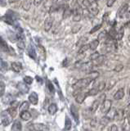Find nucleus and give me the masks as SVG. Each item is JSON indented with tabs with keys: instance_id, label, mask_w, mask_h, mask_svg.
Instances as JSON below:
<instances>
[{
	"instance_id": "1",
	"label": "nucleus",
	"mask_w": 130,
	"mask_h": 131,
	"mask_svg": "<svg viewBox=\"0 0 130 131\" xmlns=\"http://www.w3.org/2000/svg\"><path fill=\"white\" fill-rule=\"evenodd\" d=\"M92 81V80L89 77L84 78V79L79 80L75 84H73V89H74L75 91H80L81 89L87 88L88 86L91 84Z\"/></svg>"
},
{
	"instance_id": "2",
	"label": "nucleus",
	"mask_w": 130,
	"mask_h": 131,
	"mask_svg": "<svg viewBox=\"0 0 130 131\" xmlns=\"http://www.w3.org/2000/svg\"><path fill=\"white\" fill-rule=\"evenodd\" d=\"M82 13H83V9L82 7H81L78 3H76L75 4V7L74 8V10H73V20L74 21H76L78 22L81 20L82 18Z\"/></svg>"
},
{
	"instance_id": "3",
	"label": "nucleus",
	"mask_w": 130,
	"mask_h": 131,
	"mask_svg": "<svg viewBox=\"0 0 130 131\" xmlns=\"http://www.w3.org/2000/svg\"><path fill=\"white\" fill-rule=\"evenodd\" d=\"M105 94H101V95L98 98H97V100H95L94 102H93V103H92V106L90 107V110H91V112H92V114L96 112L97 108H98V106H100V104L101 105V103H102V102H104V100H105Z\"/></svg>"
},
{
	"instance_id": "4",
	"label": "nucleus",
	"mask_w": 130,
	"mask_h": 131,
	"mask_svg": "<svg viewBox=\"0 0 130 131\" xmlns=\"http://www.w3.org/2000/svg\"><path fill=\"white\" fill-rule=\"evenodd\" d=\"M112 102L110 99H105L104 102L101 105V112L103 114H107L111 109Z\"/></svg>"
},
{
	"instance_id": "5",
	"label": "nucleus",
	"mask_w": 130,
	"mask_h": 131,
	"mask_svg": "<svg viewBox=\"0 0 130 131\" xmlns=\"http://www.w3.org/2000/svg\"><path fill=\"white\" fill-rule=\"evenodd\" d=\"M74 96L75 98V101L78 102V103L81 104V103H83L84 101L85 100V98L88 96V93L82 92V91H75L74 93Z\"/></svg>"
},
{
	"instance_id": "6",
	"label": "nucleus",
	"mask_w": 130,
	"mask_h": 131,
	"mask_svg": "<svg viewBox=\"0 0 130 131\" xmlns=\"http://www.w3.org/2000/svg\"><path fill=\"white\" fill-rule=\"evenodd\" d=\"M32 130L34 131H49V128L44 124L41 123H35V124H32Z\"/></svg>"
},
{
	"instance_id": "7",
	"label": "nucleus",
	"mask_w": 130,
	"mask_h": 131,
	"mask_svg": "<svg viewBox=\"0 0 130 131\" xmlns=\"http://www.w3.org/2000/svg\"><path fill=\"white\" fill-rule=\"evenodd\" d=\"M89 12L93 15V16H97V14L99 13V8H98V5H97V2L95 1H92L91 2V4H90V6H89V7L88 8Z\"/></svg>"
},
{
	"instance_id": "8",
	"label": "nucleus",
	"mask_w": 130,
	"mask_h": 131,
	"mask_svg": "<svg viewBox=\"0 0 130 131\" xmlns=\"http://www.w3.org/2000/svg\"><path fill=\"white\" fill-rule=\"evenodd\" d=\"M52 25H53V17H52V16H48V17H47L45 19L44 23H43L44 30H45L46 32H48L52 29Z\"/></svg>"
},
{
	"instance_id": "9",
	"label": "nucleus",
	"mask_w": 130,
	"mask_h": 131,
	"mask_svg": "<svg viewBox=\"0 0 130 131\" xmlns=\"http://www.w3.org/2000/svg\"><path fill=\"white\" fill-rule=\"evenodd\" d=\"M128 7V3H124L119 8V10H118V12H117V15L120 18H122L124 16H125Z\"/></svg>"
},
{
	"instance_id": "10",
	"label": "nucleus",
	"mask_w": 130,
	"mask_h": 131,
	"mask_svg": "<svg viewBox=\"0 0 130 131\" xmlns=\"http://www.w3.org/2000/svg\"><path fill=\"white\" fill-rule=\"evenodd\" d=\"M124 110L123 109H116L115 116V120L117 121H124Z\"/></svg>"
},
{
	"instance_id": "11",
	"label": "nucleus",
	"mask_w": 130,
	"mask_h": 131,
	"mask_svg": "<svg viewBox=\"0 0 130 131\" xmlns=\"http://www.w3.org/2000/svg\"><path fill=\"white\" fill-rule=\"evenodd\" d=\"M0 48H1L2 51L6 52H9L10 51V47L7 45L6 41L3 39L2 37H0Z\"/></svg>"
},
{
	"instance_id": "12",
	"label": "nucleus",
	"mask_w": 130,
	"mask_h": 131,
	"mask_svg": "<svg viewBox=\"0 0 130 131\" xmlns=\"http://www.w3.org/2000/svg\"><path fill=\"white\" fill-rule=\"evenodd\" d=\"M17 89H19L20 92H21L24 94L28 93V92H29V87L26 84V83H21V82L18 83L17 84Z\"/></svg>"
},
{
	"instance_id": "13",
	"label": "nucleus",
	"mask_w": 130,
	"mask_h": 131,
	"mask_svg": "<svg viewBox=\"0 0 130 131\" xmlns=\"http://www.w3.org/2000/svg\"><path fill=\"white\" fill-rule=\"evenodd\" d=\"M29 102L30 103H32L33 105H36L39 102V97H38V94L36 93H32L30 94L29 96Z\"/></svg>"
},
{
	"instance_id": "14",
	"label": "nucleus",
	"mask_w": 130,
	"mask_h": 131,
	"mask_svg": "<svg viewBox=\"0 0 130 131\" xmlns=\"http://www.w3.org/2000/svg\"><path fill=\"white\" fill-rule=\"evenodd\" d=\"M70 112L72 114L73 117L75 118V121L78 122L79 121V112H78V109L76 108V106L75 105H71V106H70Z\"/></svg>"
},
{
	"instance_id": "15",
	"label": "nucleus",
	"mask_w": 130,
	"mask_h": 131,
	"mask_svg": "<svg viewBox=\"0 0 130 131\" xmlns=\"http://www.w3.org/2000/svg\"><path fill=\"white\" fill-rule=\"evenodd\" d=\"M21 129H22L21 122L18 120L15 121V122L13 125V127H11V131H21Z\"/></svg>"
},
{
	"instance_id": "16",
	"label": "nucleus",
	"mask_w": 130,
	"mask_h": 131,
	"mask_svg": "<svg viewBox=\"0 0 130 131\" xmlns=\"http://www.w3.org/2000/svg\"><path fill=\"white\" fill-rule=\"evenodd\" d=\"M124 89H120L118 91L115 93V95H114V99L115 100H120L122 98L124 97Z\"/></svg>"
},
{
	"instance_id": "17",
	"label": "nucleus",
	"mask_w": 130,
	"mask_h": 131,
	"mask_svg": "<svg viewBox=\"0 0 130 131\" xmlns=\"http://www.w3.org/2000/svg\"><path fill=\"white\" fill-rule=\"evenodd\" d=\"M115 112H116V109L115 108H111L107 114H105V115H107L105 117H107L109 121H114V120H115Z\"/></svg>"
},
{
	"instance_id": "18",
	"label": "nucleus",
	"mask_w": 130,
	"mask_h": 131,
	"mask_svg": "<svg viewBox=\"0 0 130 131\" xmlns=\"http://www.w3.org/2000/svg\"><path fill=\"white\" fill-rule=\"evenodd\" d=\"M72 14H73V11L70 8V7L66 5L63 11V19H66L68 17H70Z\"/></svg>"
},
{
	"instance_id": "19",
	"label": "nucleus",
	"mask_w": 130,
	"mask_h": 131,
	"mask_svg": "<svg viewBox=\"0 0 130 131\" xmlns=\"http://www.w3.org/2000/svg\"><path fill=\"white\" fill-rule=\"evenodd\" d=\"M11 68H13V70L15 72H20L22 70V65L21 62L16 61V62L11 63Z\"/></svg>"
},
{
	"instance_id": "20",
	"label": "nucleus",
	"mask_w": 130,
	"mask_h": 131,
	"mask_svg": "<svg viewBox=\"0 0 130 131\" xmlns=\"http://www.w3.org/2000/svg\"><path fill=\"white\" fill-rule=\"evenodd\" d=\"M105 59V57L104 55H100V57H98V58H97L94 61H92V62L93 64V67H94V66H100V65H101L104 62Z\"/></svg>"
},
{
	"instance_id": "21",
	"label": "nucleus",
	"mask_w": 130,
	"mask_h": 131,
	"mask_svg": "<svg viewBox=\"0 0 130 131\" xmlns=\"http://www.w3.org/2000/svg\"><path fill=\"white\" fill-rule=\"evenodd\" d=\"M32 0H24L22 3V8L25 11H29L32 5Z\"/></svg>"
},
{
	"instance_id": "22",
	"label": "nucleus",
	"mask_w": 130,
	"mask_h": 131,
	"mask_svg": "<svg viewBox=\"0 0 130 131\" xmlns=\"http://www.w3.org/2000/svg\"><path fill=\"white\" fill-rule=\"evenodd\" d=\"M77 3H79V5L81 7H84V8H88L91 4L90 0H78Z\"/></svg>"
},
{
	"instance_id": "23",
	"label": "nucleus",
	"mask_w": 130,
	"mask_h": 131,
	"mask_svg": "<svg viewBox=\"0 0 130 131\" xmlns=\"http://www.w3.org/2000/svg\"><path fill=\"white\" fill-rule=\"evenodd\" d=\"M30 108V103L28 102L25 101L23 102L20 105V112H26L28 111V109Z\"/></svg>"
},
{
	"instance_id": "24",
	"label": "nucleus",
	"mask_w": 130,
	"mask_h": 131,
	"mask_svg": "<svg viewBox=\"0 0 130 131\" xmlns=\"http://www.w3.org/2000/svg\"><path fill=\"white\" fill-rule=\"evenodd\" d=\"M108 38V34L107 32L105 30H103L102 32H101L99 35H98V38H97V40L99 41H104V42H105V40H107V39Z\"/></svg>"
},
{
	"instance_id": "25",
	"label": "nucleus",
	"mask_w": 130,
	"mask_h": 131,
	"mask_svg": "<svg viewBox=\"0 0 130 131\" xmlns=\"http://www.w3.org/2000/svg\"><path fill=\"white\" fill-rule=\"evenodd\" d=\"M27 53H28V55H29L31 57V58L36 59V52H35L34 48H33V46H32V45H30V46L28 48Z\"/></svg>"
},
{
	"instance_id": "26",
	"label": "nucleus",
	"mask_w": 130,
	"mask_h": 131,
	"mask_svg": "<svg viewBox=\"0 0 130 131\" xmlns=\"http://www.w3.org/2000/svg\"><path fill=\"white\" fill-rule=\"evenodd\" d=\"M48 112L51 115H54L56 112H57V106L55 103H52L49 106H48Z\"/></svg>"
},
{
	"instance_id": "27",
	"label": "nucleus",
	"mask_w": 130,
	"mask_h": 131,
	"mask_svg": "<svg viewBox=\"0 0 130 131\" xmlns=\"http://www.w3.org/2000/svg\"><path fill=\"white\" fill-rule=\"evenodd\" d=\"M21 118L24 121H29L31 119V114L26 111V112H23L21 113Z\"/></svg>"
},
{
	"instance_id": "28",
	"label": "nucleus",
	"mask_w": 130,
	"mask_h": 131,
	"mask_svg": "<svg viewBox=\"0 0 130 131\" xmlns=\"http://www.w3.org/2000/svg\"><path fill=\"white\" fill-rule=\"evenodd\" d=\"M124 27H121L119 31L117 32V34H116V39L117 40H121L122 39H123V37H124Z\"/></svg>"
},
{
	"instance_id": "29",
	"label": "nucleus",
	"mask_w": 130,
	"mask_h": 131,
	"mask_svg": "<svg viewBox=\"0 0 130 131\" xmlns=\"http://www.w3.org/2000/svg\"><path fill=\"white\" fill-rule=\"evenodd\" d=\"M98 45H99V41L97 39H94L89 43V47H90L91 50H96V48L98 47Z\"/></svg>"
},
{
	"instance_id": "30",
	"label": "nucleus",
	"mask_w": 130,
	"mask_h": 131,
	"mask_svg": "<svg viewBox=\"0 0 130 131\" xmlns=\"http://www.w3.org/2000/svg\"><path fill=\"white\" fill-rule=\"evenodd\" d=\"M89 48H90V47H89V44H84V45H83L82 47H80L79 50V52H78V54H79V55L84 54V53L85 52H87Z\"/></svg>"
},
{
	"instance_id": "31",
	"label": "nucleus",
	"mask_w": 130,
	"mask_h": 131,
	"mask_svg": "<svg viewBox=\"0 0 130 131\" xmlns=\"http://www.w3.org/2000/svg\"><path fill=\"white\" fill-rule=\"evenodd\" d=\"M124 116L126 117V120L130 123V104L127 105L124 109Z\"/></svg>"
},
{
	"instance_id": "32",
	"label": "nucleus",
	"mask_w": 130,
	"mask_h": 131,
	"mask_svg": "<svg viewBox=\"0 0 130 131\" xmlns=\"http://www.w3.org/2000/svg\"><path fill=\"white\" fill-rule=\"evenodd\" d=\"M7 112H8V114L11 116V118H14L17 116V107H11V106H10V107L7 109Z\"/></svg>"
},
{
	"instance_id": "33",
	"label": "nucleus",
	"mask_w": 130,
	"mask_h": 131,
	"mask_svg": "<svg viewBox=\"0 0 130 131\" xmlns=\"http://www.w3.org/2000/svg\"><path fill=\"white\" fill-rule=\"evenodd\" d=\"M17 47L21 49H24L26 48V43H25V40L23 39L19 38L18 39V42H17Z\"/></svg>"
},
{
	"instance_id": "34",
	"label": "nucleus",
	"mask_w": 130,
	"mask_h": 131,
	"mask_svg": "<svg viewBox=\"0 0 130 131\" xmlns=\"http://www.w3.org/2000/svg\"><path fill=\"white\" fill-rule=\"evenodd\" d=\"M71 121L69 119V117H66V123H65V129L66 130H70L71 129Z\"/></svg>"
},
{
	"instance_id": "35",
	"label": "nucleus",
	"mask_w": 130,
	"mask_h": 131,
	"mask_svg": "<svg viewBox=\"0 0 130 131\" xmlns=\"http://www.w3.org/2000/svg\"><path fill=\"white\" fill-rule=\"evenodd\" d=\"M98 76H99V73L97 71H91L90 73H89V75H88V77L90 78L92 80H96Z\"/></svg>"
},
{
	"instance_id": "36",
	"label": "nucleus",
	"mask_w": 130,
	"mask_h": 131,
	"mask_svg": "<svg viewBox=\"0 0 130 131\" xmlns=\"http://www.w3.org/2000/svg\"><path fill=\"white\" fill-rule=\"evenodd\" d=\"M99 93V91H98V89H97V87H94V88H92V89H91L90 90L88 91V95H89V96H94V95H97V93Z\"/></svg>"
},
{
	"instance_id": "37",
	"label": "nucleus",
	"mask_w": 130,
	"mask_h": 131,
	"mask_svg": "<svg viewBox=\"0 0 130 131\" xmlns=\"http://www.w3.org/2000/svg\"><path fill=\"white\" fill-rule=\"evenodd\" d=\"M5 93V84L3 81H0V97Z\"/></svg>"
},
{
	"instance_id": "38",
	"label": "nucleus",
	"mask_w": 130,
	"mask_h": 131,
	"mask_svg": "<svg viewBox=\"0 0 130 131\" xmlns=\"http://www.w3.org/2000/svg\"><path fill=\"white\" fill-rule=\"evenodd\" d=\"M105 83L103 81H101V82H100V83L98 84V85L97 86V89H98V91L99 92H101L102 90L105 89Z\"/></svg>"
},
{
	"instance_id": "39",
	"label": "nucleus",
	"mask_w": 130,
	"mask_h": 131,
	"mask_svg": "<svg viewBox=\"0 0 130 131\" xmlns=\"http://www.w3.org/2000/svg\"><path fill=\"white\" fill-rule=\"evenodd\" d=\"M48 90L52 93H53L54 92H55V89H54V86H53V84H52V82L50 81V80H48Z\"/></svg>"
},
{
	"instance_id": "40",
	"label": "nucleus",
	"mask_w": 130,
	"mask_h": 131,
	"mask_svg": "<svg viewBox=\"0 0 130 131\" xmlns=\"http://www.w3.org/2000/svg\"><path fill=\"white\" fill-rule=\"evenodd\" d=\"M11 123V120L8 118V117H5V118H3V120H2V125L3 126H7V125H8L9 124Z\"/></svg>"
},
{
	"instance_id": "41",
	"label": "nucleus",
	"mask_w": 130,
	"mask_h": 131,
	"mask_svg": "<svg viewBox=\"0 0 130 131\" xmlns=\"http://www.w3.org/2000/svg\"><path fill=\"white\" fill-rule=\"evenodd\" d=\"M24 82H25L26 84H31L32 83H33V79L30 77V76H26L25 78L23 79Z\"/></svg>"
},
{
	"instance_id": "42",
	"label": "nucleus",
	"mask_w": 130,
	"mask_h": 131,
	"mask_svg": "<svg viewBox=\"0 0 130 131\" xmlns=\"http://www.w3.org/2000/svg\"><path fill=\"white\" fill-rule=\"evenodd\" d=\"M99 57H100L99 52H95L92 53V54L90 55V59H91V61H94L97 58H98Z\"/></svg>"
},
{
	"instance_id": "43",
	"label": "nucleus",
	"mask_w": 130,
	"mask_h": 131,
	"mask_svg": "<svg viewBox=\"0 0 130 131\" xmlns=\"http://www.w3.org/2000/svg\"><path fill=\"white\" fill-rule=\"evenodd\" d=\"M81 29V26L80 25H75V26H73L72 28V32L74 33V34H75V33L79 32V30Z\"/></svg>"
},
{
	"instance_id": "44",
	"label": "nucleus",
	"mask_w": 130,
	"mask_h": 131,
	"mask_svg": "<svg viewBox=\"0 0 130 131\" xmlns=\"http://www.w3.org/2000/svg\"><path fill=\"white\" fill-rule=\"evenodd\" d=\"M87 39H88L86 38V37H83V38H81V39H79V42L77 43V45H80V47H82L83 45H84V43L85 42V41H87Z\"/></svg>"
},
{
	"instance_id": "45",
	"label": "nucleus",
	"mask_w": 130,
	"mask_h": 131,
	"mask_svg": "<svg viewBox=\"0 0 130 131\" xmlns=\"http://www.w3.org/2000/svg\"><path fill=\"white\" fill-rule=\"evenodd\" d=\"M101 27V24H100V25H97V26H96L95 27H93V28L92 29V30L90 31V34H93V33H95L96 31L98 30Z\"/></svg>"
},
{
	"instance_id": "46",
	"label": "nucleus",
	"mask_w": 130,
	"mask_h": 131,
	"mask_svg": "<svg viewBox=\"0 0 130 131\" xmlns=\"http://www.w3.org/2000/svg\"><path fill=\"white\" fill-rule=\"evenodd\" d=\"M123 68H124V66L122 65V64H119V65H117L116 67H115V71L116 72H120V71H122V70H123Z\"/></svg>"
},
{
	"instance_id": "47",
	"label": "nucleus",
	"mask_w": 130,
	"mask_h": 131,
	"mask_svg": "<svg viewBox=\"0 0 130 131\" xmlns=\"http://www.w3.org/2000/svg\"><path fill=\"white\" fill-rule=\"evenodd\" d=\"M116 0H107V6L108 7H111L113 6V4L115 3Z\"/></svg>"
},
{
	"instance_id": "48",
	"label": "nucleus",
	"mask_w": 130,
	"mask_h": 131,
	"mask_svg": "<svg viewBox=\"0 0 130 131\" xmlns=\"http://www.w3.org/2000/svg\"><path fill=\"white\" fill-rule=\"evenodd\" d=\"M43 2V0H34L33 3H34V5L35 7H39L40 4H41V3Z\"/></svg>"
},
{
	"instance_id": "49",
	"label": "nucleus",
	"mask_w": 130,
	"mask_h": 131,
	"mask_svg": "<svg viewBox=\"0 0 130 131\" xmlns=\"http://www.w3.org/2000/svg\"><path fill=\"white\" fill-rule=\"evenodd\" d=\"M126 17H127V19H128L130 20V5H128V9H127V12H126Z\"/></svg>"
},
{
	"instance_id": "50",
	"label": "nucleus",
	"mask_w": 130,
	"mask_h": 131,
	"mask_svg": "<svg viewBox=\"0 0 130 131\" xmlns=\"http://www.w3.org/2000/svg\"><path fill=\"white\" fill-rule=\"evenodd\" d=\"M90 124H91V126H92V127H96V125H97V119H92V120L91 121V122H90Z\"/></svg>"
},
{
	"instance_id": "51",
	"label": "nucleus",
	"mask_w": 130,
	"mask_h": 131,
	"mask_svg": "<svg viewBox=\"0 0 130 131\" xmlns=\"http://www.w3.org/2000/svg\"><path fill=\"white\" fill-rule=\"evenodd\" d=\"M110 131H119V129L115 125H112L111 129H110Z\"/></svg>"
},
{
	"instance_id": "52",
	"label": "nucleus",
	"mask_w": 130,
	"mask_h": 131,
	"mask_svg": "<svg viewBox=\"0 0 130 131\" xmlns=\"http://www.w3.org/2000/svg\"><path fill=\"white\" fill-rule=\"evenodd\" d=\"M101 131H109V127L108 125H105V126H101Z\"/></svg>"
},
{
	"instance_id": "53",
	"label": "nucleus",
	"mask_w": 130,
	"mask_h": 131,
	"mask_svg": "<svg viewBox=\"0 0 130 131\" xmlns=\"http://www.w3.org/2000/svg\"><path fill=\"white\" fill-rule=\"evenodd\" d=\"M6 3L3 1V0H0V6H5Z\"/></svg>"
},
{
	"instance_id": "54",
	"label": "nucleus",
	"mask_w": 130,
	"mask_h": 131,
	"mask_svg": "<svg viewBox=\"0 0 130 131\" xmlns=\"http://www.w3.org/2000/svg\"><path fill=\"white\" fill-rule=\"evenodd\" d=\"M18 1H20V0H8V3H17V2H18Z\"/></svg>"
},
{
	"instance_id": "55",
	"label": "nucleus",
	"mask_w": 130,
	"mask_h": 131,
	"mask_svg": "<svg viewBox=\"0 0 130 131\" xmlns=\"http://www.w3.org/2000/svg\"><path fill=\"white\" fill-rule=\"evenodd\" d=\"M36 79L38 80L39 82H41V83H42V79H40V78H39V76H36Z\"/></svg>"
},
{
	"instance_id": "56",
	"label": "nucleus",
	"mask_w": 130,
	"mask_h": 131,
	"mask_svg": "<svg viewBox=\"0 0 130 131\" xmlns=\"http://www.w3.org/2000/svg\"><path fill=\"white\" fill-rule=\"evenodd\" d=\"M128 96H129V97H130V89H129V90H128Z\"/></svg>"
},
{
	"instance_id": "57",
	"label": "nucleus",
	"mask_w": 130,
	"mask_h": 131,
	"mask_svg": "<svg viewBox=\"0 0 130 131\" xmlns=\"http://www.w3.org/2000/svg\"><path fill=\"white\" fill-rule=\"evenodd\" d=\"M128 27L130 28V20H129V22H128Z\"/></svg>"
},
{
	"instance_id": "58",
	"label": "nucleus",
	"mask_w": 130,
	"mask_h": 131,
	"mask_svg": "<svg viewBox=\"0 0 130 131\" xmlns=\"http://www.w3.org/2000/svg\"><path fill=\"white\" fill-rule=\"evenodd\" d=\"M64 1H66V2H68V1H70V0H64Z\"/></svg>"
},
{
	"instance_id": "59",
	"label": "nucleus",
	"mask_w": 130,
	"mask_h": 131,
	"mask_svg": "<svg viewBox=\"0 0 130 131\" xmlns=\"http://www.w3.org/2000/svg\"><path fill=\"white\" fill-rule=\"evenodd\" d=\"M129 131H130V129H129Z\"/></svg>"
},
{
	"instance_id": "60",
	"label": "nucleus",
	"mask_w": 130,
	"mask_h": 131,
	"mask_svg": "<svg viewBox=\"0 0 130 131\" xmlns=\"http://www.w3.org/2000/svg\"><path fill=\"white\" fill-rule=\"evenodd\" d=\"M95 1H96V0H95Z\"/></svg>"
}]
</instances>
